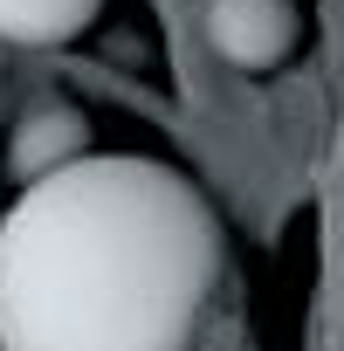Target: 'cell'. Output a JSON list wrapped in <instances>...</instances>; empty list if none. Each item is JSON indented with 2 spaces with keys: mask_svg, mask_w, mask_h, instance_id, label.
<instances>
[{
  "mask_svg": "<svg viewBox=\"0 0 344 351\" xmlns=\"http://www.w3.org/2000/svg\"><path fill=\"white\" fill-rule=\"evenodd\" d=\"M221 276V228L186 172L83 152L0 221V351H186Z\"/></svg>",
  "mask_w": 344,
  "mask_h": 351,
  "instance_id": "obj_1",
  "label": "cell"
},
{
  "mask_svg": "<svg viewBox=\"0 0 344 351\" xmlns=\"http://www.w3.org/2000/svg\"><path fill=\"white\" fill-rule=\"evenodd\" d=\"M200 21H207L214 56L228 69H248V76L289 62V49H296V8L289 0H207Z\"/></svg>",
  "mask_w": 344,
  "mask_h": 351,
  "instance_id": "obj_2",
  "label": "cell"
},
{
  "mask_svg": "<svg viewBox=\"0 0 344 351\" xmlns=\"http://www.w3.org/2000/svg\"><path fill=\"white\" fill-rule=\"evenodd\" d=\"M90 152V124H83V110L76 104H35V110H21V124H14V138H8V172L28 186V180H49L56 165H69V158H83Z\"/></svg>",
  "mask_w": 344,
  "mask_h": 351,
  "instance_id": "obj_3",
  "label": "cell"
},
{
  "mask_svg": "<svg viewBox=\"0 0 344 351\" xmlns=\"http://www.w3.org/2000/svg\"><path fill=\"white\" fill-rule=\"evenodd\" d=\"M103 0H0V42L21 49H56L97 21Z\"/></svg>",
  "mask_w": 344,
  "mask_h": 351,
  "instance_id": "obj_4",
  "label": "cell"
}]
</instances>
